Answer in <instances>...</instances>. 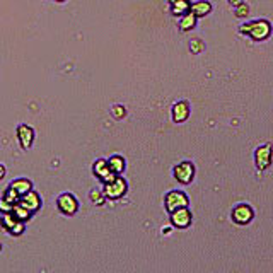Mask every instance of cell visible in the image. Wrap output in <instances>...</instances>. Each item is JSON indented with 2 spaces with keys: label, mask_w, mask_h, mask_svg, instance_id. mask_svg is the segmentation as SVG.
I'll return each mask as SVG.
<instances>
[{
  "label": "cell",
  "mask_w": 273,
  "mask_h": 273,
  "mask_svg": "<svg viewBox=\"0 0 273 273\" xmlns=\"http://www.w3.org/2000/svg\"><path fill=\"white\" fill-rule=\"evenodd\" d=\"M57 206L64 215H75L79 210V202L72 193H62L57 198Z\"/></svg>",
  "instance_id": "ba28073f"
},
{
  "label": "cell",
  "mask_w": 273,
  "mask_h": 273,
  "mask_svg": "<svg viewBox=\"0 0 273 273\" xmlns=\"http://www.w3.org/2000/svg\"><path fill=\"white\" fill-rule=\"evenodd\" d=\"M169 219H171V224L174 227L186 229L191 226L193 215H191L188 206H181V208H176V210H172V212H169Z\"/></svg>",
  "instance_id": "8992f818"
},
{
  "label": "cell",
  "mask_w": 273,
  "mask_h": 273,
  "mask_svg": "<svg viewBox=\"0 0 273 273\" xmlns=\"http://www.w3.org/2000/svg\"><path fill=\"white\" fill-rule=\"evenodd\" d=\"M55 2H58V3H62V2H65V0H55Z\"/></svg>",
  "instance_id": "83f0119b"
},
{
  "label": "cell",
  "mask_w": 273,
  "mask_h": 273,
  "mask_svg": "<svg viewBox=\"0 0 273 273\" xmlns=\"http://www.w3.org/2000/svg\"><path fill=\"white\" fill-rule=\"evenodd\" d=\"M17 204H21L24 208H28L31 213H34V212H38V210L41 208V197H39L36 191L31 190V191H28V193L21 195Z\"/></svg>",
  "instance_id": "9c48e42d"
},
{
  "label": "cell",
  "mask_w": 273,
  "mask_h": 273,
  "mask_svg": "<svg viewBox=\"0 0 273 273\" xmlns=\"http://www.w3.org/2000/svg\"><path fill=\"white\" fill-rule=\"evenodd\" d=\"M190 50H191V53H195V55L202 53V51L205 50L204 41H202V39H198V38L191 39V41H190Z\"/></svg>",
  "instance_id": "7402d4cb"
},
{
  "label": "cell",
  "mask_w": 273,
  "mask_h": 273,
  "mask_svg": "<svg viewBox=\"0 0 273 273\" xmlns=\"http://www.w3.org/2000/svg\"><path fill=\"white\" fill-rule=\"evenodd\" d=\"M248 12H249V7L246 5L244 2L239 3V5H236V16L238 17H246L248 16Z\"/></svg>",
  "instance_id": "cb8c5ba5"
},
{
  "label": "cell",
  "mask_w": 273,
  "mask_h": 273,
  "mask_svg": "<svg viewBox=\"0 0 273 273\" xmlns=\"http://www.w3.org/2000/svg\"><path fill=\"white\" fill-rule=\"evenodd\" d=\"M239 33L249 36L253 41H265V39H268L272 34V24L265 19L251 21V23L242 24L241 28H239Z\"/></svg>",
  "instance_id": "6da1fadb"
},
{
  "label": "cell",
  "mask_w": 273,
  "mask_h": 273,
  "mask_svg": "<svg viewBox=\"0 0 273 273\" xmlns=\"http://www.w3.org/2000/svg\"><path fill=\"white\" fill-rule=\"evenodd\" d=\"M171 116L174 123H183L190 118V102L188 101H179L172 106L171 109Z\"/></svg>",
  "instance_id": "4fadbf2b"
},
{
  "label": "cell",
  "mask_w": 273,
  "mask_h": 273,
  "mask_svg": "<svg viewBox=\"0 0 273 273\" xmlns=\"http://www.w3.org/2000/svg\"><path fill=\"white\" fill-rule=\"evenodd\" d=\"M197 21H198V17H195L193 14L188 10L186 14H183V16H181V19H179V29H181L183 33L191 31V29L197 26Z\"/></svg>",
  "instance_id": "e0dca14e"
},
{
  "label": "cell",
  "mask_w": 273,
  "mask_h": 273,
  "mask_svg": "<svg viewBox=\"0 0 273 273\" xmlns=\"http://www.w3.org/2000/svg\"><path fill=\"white\" fill-rule=\"evenodd\" d=\"M0 226L5 229L7 232H9L10 236H21L23 232L26 231V222L23 220L16 219V217L12 215V213H3L2 220H0Z\"/></svg>",
  "instance_id": "52a82bcc"
},
{
  "label": "cell",
  "mask_w": 273,
  "mask_h": 273,
  "mask_svg": "<svg viewBox=\"0 0 273 273\" xmlns=\"http://www.w3.org/2000/svg\"><path fill=\"white\" fill-rule=\"evenodd\" d=\"M190 12L193 14L195 17H205L212 12V3H210L208 0H198V2L190 5Z\"/></svg>",
  "instance_id": "9a60e30c"
},
{
  "label": "cell",
  "mask_w": 273,
  "mask_h": 273,
  "mask_svg": "<svg viewBox=\"0 0 273 273\" xmlns=\"http://www.w3.org/2000/svg\"><path fill=\"white\" fill-rule=\"evenodd\" d=\"M172 174H174L176 181L181 184H190L195 178V166L190 161H183L172 169Z\"/></svg>",
  "instance_id": "277c9868"
},
{
  "label": "cell",
  "mask_w": 273,
  "mask_h": 273,
  "mask_svg": "<svg viewBox=\"0 0 273 273\" xmlns=\"http://www.w3.org/2000/svg\"><path fill=\"white\" fill-rule=\"evenodd\" d=\"M3 176H5V166L0 162V181L3 179Z\"/></svg>",
  "instance_id": "484cf974"
},
{
  "label": "cell",
  "mask_w": 273,
  "mask_h": 273,
  "mask_svg": "<svg viewBox=\"0 0 273 273\" xmlns=\"http://www.w3.org/2000/svg\"><path fill=\"white\" fill-rule=\"evenodd\" d=\"M10 188H14V190L19 193V197L21 195H24V193H28V191H31L33 190V183L29 181V179H26V178H17V179H14L12 183L9 184Z\"/></svg>",
  "instance_id": "ac0fdd59"
},
{
  "label": "cell",
  "mask_w": 273,
  "mask_h": 273,
  "mask_svg": "<svg viewBox=\"0 0 273 273\" xmlns=\"http://www.w3.org/2000/svg\"><path fill=\"white\" fill-rule=\"evenodd\" d=\"M10 213H12V215L16 217V219L23 220V222H26V220H29V219H31V215H33V213L29 212L28 208H24V206L21 205V204H14L12 212H10Z\"/></svg>",
  "instance_id": "d6986e66"
},
{
  "label": "cell",
  "mask_w": 273,
  "mask_h": 273,
  "mask_svg": "<svg viewBox=\"0 0 273 273\" xmlns=\"http://www.w3.org/2000/svg\"><path fill=\"white\" fill-rule=\"evenodd\" d=\"M229 3H231L232 7H236V5H239V3H242V0H229Z\"/></svg>",
  "instance_id": "4316f807"
},
{
  "label": "cell",
  "mask_w": 273,
  "mask_h": 273,
  "mask_svg": "<svg viewBox=\"0 0 273 273\" xmlns=\"http://www.w3.org/2000/svg\"><path fill=\"white\" fill-rule=\"evenodd\" d=\"M270 156H272V147L268 145H260L254 152V162H256V168L260 171L270 168Z\"/></svg>",
  "instance_id": "30bf717a"
},
{
  "label": "cell",
  "mask_w": 273,
  "mask_h": 273,
  "mask_svg": "<svg viewBox=\"0 0 273 273\" xmlns=\"http://www.w3.org/2000/svg\"><path fill=\"white\" fill-rule=\"evenodd\" d=\"M231 217H232V222H236L238 226H248L251 220H253L254 212L248 204H239L232 208Z\"/></svg>",
  "instance_id": "5b68a950"
},
{
  "label": "cell",
  "mask_w": 273,
  "mask_h": 273,
  "mask_svg": "<svg viewBox=\"0 0 273 273\" xmlns=\"http://www.w3.org/2000/svg\"><path fill=\"white\" fill-rule=\"evenodd\" d=\"M89 198H91L92 204H96L98 206L104 205V202H106L104 193H102V191H99V190H92L91 193H89Z\"/></svg>",
  "instance_id": "44dd1931"
},
{
  "label": "cell",
  "mask_w": 273,
  "mask_h": 273,
  "mask_svg": "<svg viewBox=\"0 0 273 273\" xmlns=\"http://www.w3.org/2000/svg\"><path fill=\"white\" fill-rule=\"evenodd\" d=\"M17 140H19V145L21 149L28 150L29 147L33 145V142H34V130H33V127H29V125H19L17 127Z\"/></svg>",
  "instance_id": "7c38bea8"
},
{
  "label": "cell",
  "mask_w": 273,
  "mask_h": 273,
  "mask_svg": "<svg viewBox=\"0 0 273 273\" xmlns=\"http://www.w3.org/2000/svg\"><path fill=\"white\" fill-rule=\"evenodd\" d=\"M111 114L116 120H121V118H125V114H127V109H125L123 104H114L111 108Z\"/></svg>",
  "instance_id": "603a6c76"
},
{
  "label": "cell",
  "mask_w": 273,
  "mask_h": 273,
  "mask_svg": "<svg viewBox=\"0 0 273 273\" xmlns=\"http://www.w3.org/2000/svg\"><path fill=\"white\" fill-rule=\"evenodd\" d=\"M190 205V200L188 197L179 190H171L166 193L164 197V206L168 212H172L176 208H181V206H188Z\"/></svg>",
  "instance_id": "3957f363"
},
{
  "label": "cell",
  "mask_w": 273,
  "mask_h": 273,
  "mask_svg": "<svg viewBox=\"0 0 273 273\" xmlns=\"http://www.w3.org/2000/svg\"><path fill=\"white\" fill-rule=\"evenodd\" d=\"M106 162H108V166H109V169H111V172H113V174H116V176L121 174V172L125 171V168H127V161H125V157L118 156V154L111 156Z\"/></svg>",
  "instance_id": "2e32d148"
},
{
  "label": "cell",
  "mask_w": 273,
  "mask_h": 273,
  "mask_svg": "<svg viewBox=\"0 0 273 273\" xmlns=\"http://www.w3.org/2000/svg\"><path fill=\"white\" fill-rule=\"evenodd\" d=\"M2 198L5 202H9L10 205H14V204H17L19 202V193H17L14 188H10V186H7L5 188V191H3V195H2Z\"/></svg>",
  "instance_id": "ffe728a7"
},
{
  "label": "cell",
  "mask_w": 273,
  "mask_h": 273,
  "mask_svg": "<svg viewBox=\"0 0 273 273\" xmlns=\"http://www.w3.org/2000/svg\"><path fill=\"white\" fill-rule=\"evenodd\" d=\"M168 2H169V12L176 17H181L183 14H186L191 5L190 0H168Z\"/></svg>",
  "instance_id": "5bb4252c"
},
{
  "label": "cell",
  "mask_w": 273,
  "mask_h": 273,
  "mask_svg": "<svg viewBox=\"0 0 273 273\" xmlns=\"http://www.w3.org/2000/svg\"><path fill=\"white\" fill-rule=\"evenodd\" d=\"M12 206H14V205H10L9 202H5L3 198H0V212H2V213L12 212Z\"/></svg>",
  "instance_id": "d4e9b609"
},
{
  "label": "cell",
  "mask_w": 273,
  "mask_h": 273,
  "mask_svg": "<svg viewBox=\"0 0 273 273\" xmlns=\"http://www.w3.org/2000/svg\"><path fill=\"white\" fill-rule=\"evenodd\" d=\"M92 171H94L96 178L99 179V181L102 183H108L111 181V179L114 178L116 174H113L111 169H109L108 162H106V159H98L94 162V166H92Z\"/></svg>",
  "instance_id": "8fae6325"
},
{
  "label": "cell",
  "mask_w": 273,
  "mask_h": 273,
  "mask_svg": "<svg viewBox=\"0 0 273 273\" xmlns=\"http://www.w3.org/2000/svg\"><path fill=\"white\" fill-rule=\"evenodd\" d=\"M127 191H128V184L120 174L114 176L111 181L104 183V188H102V193H104V197L109 198V200H118V198L125 197Z\"/></svg>",
  "instance_id": "7a4b0ae2"
}]
</instances>
